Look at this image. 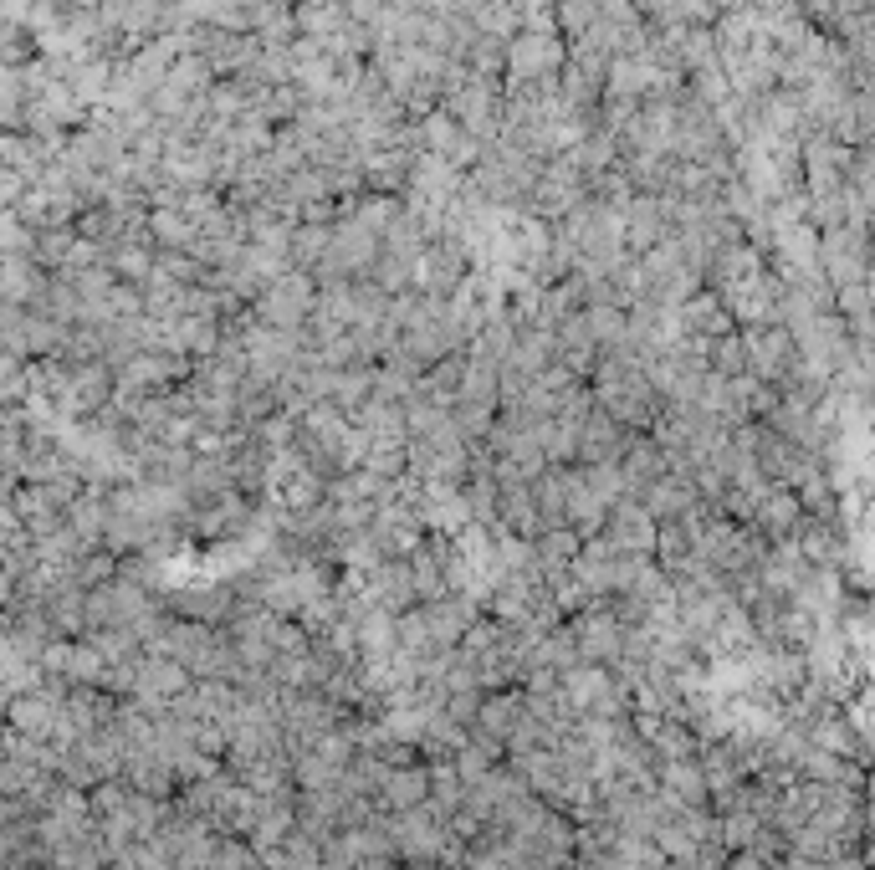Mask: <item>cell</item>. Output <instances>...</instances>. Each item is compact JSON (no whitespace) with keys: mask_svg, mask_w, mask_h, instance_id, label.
<instances>
[{"mask_svg":"<svg viewBox=\"0 0 875 870\" xmlns=\"http://www.w3.org/2000/svg\"><path fill=\"white\" fill-rule=\"evenodd\" d=\"M512 62H517V72H543V62H548V67L558 62V47H553V41L538 31L533 41H522V47H512Z\"/></svg>","mask_w":875,"mask_h":870,"instance_id":"cell-1","label":"cell"}]
</instances>
